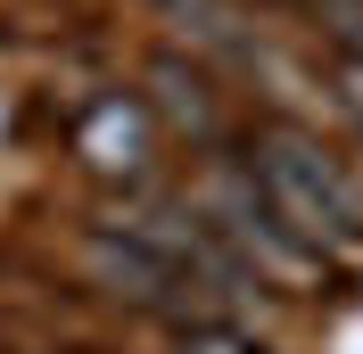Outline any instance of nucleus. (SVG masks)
I'll return each mask as SVG.
<instances>
[{
  "label": "nucleus",
  "mask_w": 363,
  "mask_h": 354,
  "mask_svg": "<svg viewBox=\"0 0 363 354\" xmlns=\"http://www.w3.org/2000/svg\"><path fill=\"white\" fill-rule=\"evenodd\" d=\"M240 165H248L256 190L272 198V215L289 222L330 272H339V264L363 272V190H355V173H347L314 132H297V124H264V132L248 140Z\"/></svg>",
  "instance_id": "nucleus-1"
},
{
  "label": "nucleus",
  "mask_w": 363,
  "mask_h": 354,
  "mask_svg": "<svg viewBox=\"0 0 363 354\" xmlns=\"http://www.w3.org/2000/svg\"><path fill=\"white\" fill-rule=\"evenodd\" d=\"M74 264H83V280L99 288V297H116V305H133V313H157L174 330H190V321H231V313L215 305V288L182 264L157 231H140L133 215L91 222L83 247H74Z\"/></svg>",
  "instance_id": "nucleus-2"
},
{
  "label": "nucleus",
  "mask_w": 363,
  "mask_h": 354,
  "mask_svg": "<svg viewBox=\"0 0 363 354\" xmlns=\"http://www.w3.org/2000/svg\"><path fill=\"white\" fill-rule=\"evenodd\" d=\"M199 215L215 222V239H223L264 288H281V297H306L314 280H330V264H322L314 247L272 215V198L256 190L248 165H215V173L199 181Z\"/></svg>",
  "instance_id": "nucleus-3"
},
{
  "label": "nucleus",
  "mask_w": 363,
  "mask_h": 354,
  "mask_svg": "<svg viewBox=\"0 0 363 354\" xmlns=\"http://www.w3.org/2000/svg\"><path fill=\"white\" fill-rule=\"evenodd\" d=\"M67 149L91 181L108 190H140L157 173V108L140 91H91L83 108L67 115Z\"/></svg>",
  "instance_id": "nucleus-4"
},
{
  "label": "nucleus",
  "mask_w": 363,
  "mask_h": 354,
  "mask_svg": "<svg viewBox=\"0 0 363 354\" xmlns=\"http://www.w3.org/2000/svg\"><path fill=\"white\" fill-rule=\"evenodd\" d=\"M149 108L174 124V132H199V140H215V83H206L199 67H182V58H157L149 67Z\"/></svg>",
  "instance_id": "nucleus-5"
},
{
  "label": "nucleus",
  "mask_w": 363,
  "mask_h": 354,
  "mask_svg": "<svg viewBox=\"0 0 363 354\" xmlns=\"http://www.w3.org/2000/svg\"><path fill=\"white\" fill-rule=\"evenodd\" d=\"M174 354H272V346L240 321H190V330H174Z\"/></svg>",
  "instance_id": "nucleus-6"
},
{
  "label": "nucleus",
  "mask_w": 363,
  "mask_h": 354,
  "mask_svg": "<svg viewBox=\"0 0 363 354\" xmlns=\"http://www.w3.org/2000/svg\"><path fill=\"white\" fill-rule=\"evenodd\" d=\"M157 8L174 25H190L199 42H231V8H223V0H157Z\"/></svg>",
  "instance_id": "nucleus-7"
},
{
  "label": "nucleus",
  "mask_w": 363,
  "mask_h": 354,
  "mask_svg": "<svg viewBox=\"0 0 363 354\" xmlns=\"http://www.w3.org/2000/svg\"><path fill=\"white\" fill-rule=\"evenodd\" d=\"M339 99H347V115L363 132V50H339Z\"/></svg>",
  "instance_id": "nucleus-8"
}]
</instances>
